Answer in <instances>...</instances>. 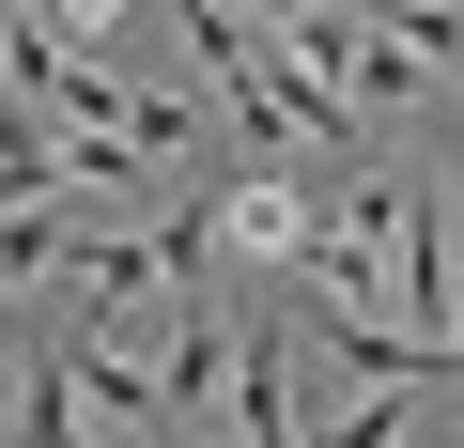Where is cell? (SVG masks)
Instances as JSON below:
<instances>
[{
  "label": "cell",
  "instance_id": "6da1fadb",
  "mask_svg": "<svg viewBox=\"0 0 464 448\" xmlns=\"http://www.w3.org/2000/svg\"><path fill=\"white\" fill-rule=\"evenodd\" d=\"M310 340L295 325H248V340H232V448H310Z\"/></svg>",
  "mask_w": 464,
  "mask_h": 448
}]
</instances>
